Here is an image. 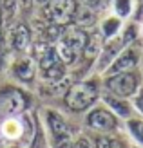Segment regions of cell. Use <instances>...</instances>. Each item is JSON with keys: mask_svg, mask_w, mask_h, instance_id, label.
<instances>
[{"mask_svg": "<svg viewBox=\"0 0 143 148\" xmlns=\"http://www.w3.org/2000/svg\"><path fill=\"white\" fill-rule=\"evenodd\" d=\"M33 2H35V4H38V5H42V7H44V5H46V4H47V0H33Z\"/></svg>", "mask_w": 143, "mask_h": 148, "instance_id": "26", "label": "cell"}, {"mask_svg": "<svg viewBox=\"0 0 143 148\" xmlns=\"http://www.w3.org/2000/svg\"><path fill=\"white\" fill-rule=\"evenodd\" d=\"M7 148H18V146H7Z\"/></svg>", "mask_w": 143, "mask_h": 148, "instance_id": "29", "label": "cell"}, {"mask_svg": "<svg viewBox=\"0 0 143 148\" xmlns=\"http://www.w3.org/2000/svg\"><path fill=\"white\" fill-rule=\"evenodd\" d=\"M96 148H111V139L109 137H98L94 141Z\"/></svg>", "mask_w": 143, "mask_h": 148, "instance_id": "23", "label": "cell"}, {"mask_svg": "<svg viewBox=\"0 0 143 148\" xmlns=\"http://www.w3.org/2000/svg\"><path fill=\"white\" fill-rule=\"evenodd\" d=\"M111 148H127V146L118 139H111Z\"/></svg>", "mask_w": 143, "mask_h": 148, "instance_id": "25", "label": "cell"}, {"mask_svg": "<svg viewBox=\"0 0 143 148\" xmlns=\"http://www.w3.org/2000/svg\"><path fill=\"white\" fill-rule=\"evenodd\" d=\"M9 43L15 51H26L31 45V31L27 29L26 24L13 25L11 33H9Z\"/></svg>", "mask_w": 143, "mask_h": 148, "instance_id": "10", "label": "cell"}, {"mask_svg": "<svg viewBox=\"0 0 143 148\" xmlns=\"http://www.w3.org/2000/svg\"><path fill=\"white\" fill-rule=\"evenodd\" d=\"M134 105H136V108L143 114V87H141V88H138L136 98H134Z\"/></svg>", "mask_w": 143, "mask_h": 148, "instance_id": "22", "label": "cell"}, {"mask_svg": "<svg viewBox=\"0 0 143 148\" xmlns=\"http://www.w3.org/2000/svg\"><path fill=\"white\" fill-rule=\"evenodd\" d=\"M100 96V83L98 79H87L74 83L73 87L67 88L64 96V101L67 108H71L73 112H84L87 110Z\"/></svg>", "mask_w": 143, "mask_h": 148, "instance_id": "3", "label": "cell"}, {"mask_svg": "<svg viewBox=\"0 0 143 148\" xmlns=\"http://www.w3.org/2000/svg\"><path fill=\"white\" fill-rule=\"evenodd\" d=\"M87 33L85 29L82 27H69L67 31H64L62 34L58 36L56 40V53L60 56L65 65H73L74 62L78 60L84 53V47H85V42H87Z\"/></svg>", "mask_w": 143, "mask_h": 148, "instance_id": "1", "label": "cell"}, {"mask_svg": "<svg viewBox=\"0 0 143 148\" xmlns=\"http://www.w3.org/2000/svg\"><path fill=\"white\" fill-rule=\"evenodd\" d=\"M31 148H46V137H44V132H42L38 127H36V130H35Z\"/></svg>", "mask_w": 143, "mask_h": 148, "instance_id": "21", "label": "cell"}, {"mask_svg": "<svg viewBox=\"0 0 143 148\" xmlns=\"http://www.w3.org/2000/svg\"><path fill=\"white\" fill-rule=\"evenodd\" d=\"M123 43H125V40L122 38V40H114V42H111V43H107V45H105L103 53H102V58H100V69L109 67V65H111V60L118 54V51L123 47Z\"/></svg>", "mask_w": 143, "mask_h": 148, "instance_id": "15", "label": "cell"}, {"mask_svg": "<svg viewBox=\"0 0 143 148\" xmlns=\"http://www.w3.org/2000/svg\"><path fill=\"white\" fill-rule=\"evenodd\" d=\"M71 148H96V146H94V143H93L87 136H78V137L71 143Z\"/></svg>", "mask_w": 143, "mask_h": 148, "instance_id": "19", "label": "cell"}, {"mask_svg": "<svg viewBox=\"0 0 143 148\" xmlns=\"http://www.w3.org/2000/svg\"><path fill=\"white\" fill-rule=\"evenodd\" d=\"M47 127L51 130L55 148H71V130L65 119L55 110H47Z\"/></svg>", "mask_w": 143, "mask_h": 148, "instance_id": "7", "label": "cell"}, {"mask_svg": "<svg viewBox=\"0 0 143 148\" xmlns=\"http://www.w3.org/2000/svg\"><path fill=\"white\" fill-rule=\"evenodd\" d=\"M0 24H2V2H0Z\"/></svg>", "mask_w": 143, "mask_h": 148, "instance_id": "27", "label": "cell"}, {"mask_svg": "<svg viewBox=\"0 0 143 148\" xmlns=\"http://www.w3.org/2000/svg\"><path fill=\"white\" fill-rule=\"evenodd\" d=\"M2 2V22H9L17 11L18 0H0Z\"/></svg>", "mask_w": 143, "mask_h": 148, "instance_id": "17", "label": "cell"}, {"mask_svg": "<svg viewBox=\"0 0 143 148\" xmlns=\"http://www.w3.org/2000/svg\"><path fill=\"white\" fill-rule=\"evenodd\" d=\"M18 2H20V7H22L24 11H29V9H31L33 0H18Z\"/></svg>", "mask_w": 143, "mask_h": 148, "instance_id": "24", "label": "cell"}, {"mask_svg": "<svg viewBox=\"0 0 143 148\" xmlns=\"http://www.w3.org/2000/svg\"><path fill=\"white\" fill-rule=\"evenodd\" d=\"M76 9V0H47V4L44 5V16L53 25L65 27L73 24Z\"/></svg>", "mask_w": 143, "mask_h": 148, "instance_id": "4", "label": "cell"}, {"mask_svg": "<svg viewBox=\"0 0 143 148\" xmlns=\"http://www.w3.org/2000/svg\"><path fill=\"white\" fill-rule=\"evenodd\" d=\"M100 53H102V34H98V33L89 34L82 56H84L87 62H93L94 58L100 56Z\"/></svg>", "mask_w": 143, "mask_h": 148, "instance_id": "12", "label": "cell"}, {"mask_svg": "<svg viewBox=\"0 0 143 148\" xmlns=\"http://www.w3.org/2000/svg\"><path fill=\"white\" fill-rule=\"evenodd\" d=\"M129 130L134 136V139L143 145V121L141 119H131L129 121Z\"/></svg>", "mask_w": 143, "mask_h": 148, "instance_id": "18", "label": "cell"}, {"mask_svg": "<svg viewBox=\"0 0 143 148\" xmlns=\"http://www.w3.org/2000/svg\"><path fill=\"white\" fill-rule=\"evenodd\" d=\"M114 5L120 16H127L131 13V0H114Z\"/></svg>", "mask_w": 143, "mask_h": 148, "instance_id": "20", "label": "cell"}, {"mask_svg": "<svg viewBox=\"0 0 143 148\" xmlns=\"http://www.w3.org/2000/svg\"><path fill=\"white\" fill-rule=\"evenodd\" d=\"M120 18H116V16H111V18H107L102 24V34L105 36V38H111V36H114L116 33H118V29H120Z\"/></svg>", "mask_w": 143, "mask_h": 148, "instance_id": "16", "label": "cell"}, {"mask_svg": "<svg viewBox=\"0 0 143 148\" xmlns=\"http://www.w3.org/2000/svg\"><path fill=\"white\" fill-rule=\"evenodd\" d=\"M13 74L17 76L20 81H33L35 76H36V65L35 62L31 60V58H20V60L15 62L13 65Z\"/></svg>", "mask_w": 143, "mask_h": 148, "instance_id": "11", "label": "cell"}, {"mask_svg": "<svg viewBox=\"0 0 143 148\" xmlns=\"http://www.w3.org/2000/svg\"><path fill=\"white\" fill-rule=\"evenodd\" d=\"M105 88L118 98H131L140 88V76L132 71L112 74L105 79Z\"/></svg>", "mask_w": 143, "mask_h": 148, "instance_id": "5", "label": "cell"}, {"mask_svg": "<svg viewBox=\"0 0 143 148\" xmlns=\"http://www.w3.org/2000/svg\"><path fill=\"white\" fill-rule=\"evenodd\" d=\"M35 58L42 71V76L51 83H58L65 76V63L60 60L56 49L46 42H38L35 45Z\"/></svg>", "mask_w": 143, "mask_h": 148, "instance_id": "2", "label": "cell"}, {"mask_svg": "<svg viewBox=\"0 0 143 148\" xmlns=\"http://www.w3.org/2000/svg\"><path fill=\"white\" fill-rule=\"evenodd\" d=\"M103 2H105V4H109V2H111V0H103Z\"/></svg>", "mask_w": 143, "mask_h": 148, "instance_id": "28", "label": "cell"}, {"mask_svg": "<svg viewBox=\"0 0 143 148\" xmlns=\"http://www.w3.org/2000/svg\"><path fill=\"white\" fill-rule=\"evenodd\" d=\"M94 22H96V11L93 7L84 5V7H78L76 9V14H74V20H73V24L76 27L85 29V27L94 25Z\"/></svg>", "mask_w": 143, "mask_h": 148, "instance_id": "13", "label": "cell"}, {"mask_svg": "<svg viewBox=\"0 0 143 148\" xmlns=\"http://www.w3.org/2000/svg\"><path fill=\"white\" fill-rule=\"evenodd\" d=\"M138 65V54L132 49H127L120 54L114 62H111L109 69H107V76L112 74H120V72H127V71H134V67Z\"/></svg>", "mask_w": 143, "mask_h": 148, "instance_id": "9", "label": "cell"}, {"mask_svg": "<svg viewBox=\"0 0 143 148\" xmlns=\"http://www.w3.org/2000/svg\"><path fill=\"white\" fill-rule=\"evenodd\" d=\"M103 101L107 103V105H109L112 110H114L116 114L123 116V117H129V116H131V105L127 103L125 98H118V96L107 92V94L103 96Z\"/></svg>", "mask_w": 143, "mask_h": 148, "instance_id": "14", "label": "cell"}, {"mask_svg": "<svg viewBox=\"0 0 143 148\" xmlns=\"http://www.w3.org/2000/svg\"><path fill=\"white\" fill-rule=\"evenodd\" d=\"M27 108V96L15 87H6L0 90V114L17 116Z\"/></svg>", "mask_w": 143, "mask_h": 148, "instance_id": "6", "label": "cell"}, {"mask_svg": "<svg viewBox=\"0 0 143 148\" xmlns=\"http://www.w3.org/2000/svg\"><path fill=\"white\" fill-rule=\"evenodd\" d=\"M87 125L94 130L109 132V130H114L118 127V119L107 108H94L93 112H89V116H87Z\"/></svg>", "mask_w": 143, "mask_h": 148, "instance_id": "8", "label": "cell"}]
</instances>
